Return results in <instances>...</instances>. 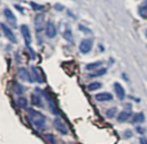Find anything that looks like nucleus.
<instances>
[{
	"mask_svg": "<svg viewBox=\"0 0 147 144\" xmlns=\"http://www.w3.org/2000/svg\"><path fill=\"white\" fill-rule=\"evenodd\" d=\"M28 119L30 120V122L37 127L38 129H42L45 128V117L39 112L35 111L32 109H28Z\"/></svg>",
	"mask_w": 147,
	"mask_h": 144,
	"instance_id": "1",
	"label": "nucleus"
},
{
	"mask_svg": "<svg viewBox=\"0 0 147 144\" xmlns=\"http://www.w3.org/2000/svg\"><path fill=\"white\" fill-rule=\"evenodd\" d=\"M53 125H55V129L59 132H61V134H67V132H69L67 125H65V124L61 121V119H59V118H55V119L53 120Z\"/></svg>",
	"mask_w": 147,
	"mask_h": 144,
	"instance_id": "2",
	"label": "nucleus"
},
{
	"mask_svg": "<svg viewBox=\"0 0 147 144\" xmlns=\"http://www.w3.org/2000/svg\"><path fill=\"white\" fill-rule=\"evenodd\" d=\"M20 30L23 35V39H24L25 45H26V47H29V45L31 43V34H30V30H29L28 26H27V25H21Z\"/></svg>",
	"mask_w": 147,
	"mask_h": 144,
	"instance_id": "3",
	"label": "nucleus"
},
{
	"mask_svg": "<svg viewBox=\"0 0 147 144\" xmlns=\"http://www.w3.org/2000/svg\"><path fill=\"white\" fill-rule=\"evenodd\" d=\"M92 47H93V43L90 39H83V41H81V45H80L81 53H88L89 51L92 49Z\"/></svg>",
	"mask_w": 147,
	"mask_h": 144,
	"instance_id": "4",
	"label": "nucleus"
},
{
	"mask_svg": "<svg viewBox=\"0 0 147 144\" xmlns=\"http://www.w3.org/2000/svg\"><path fill=\"white\" fill-rule=\"evenodd\" d=\"M1 28H2V30H3V32H4L5 37L8 39V41H10L11 43H16V37H15L14 33L11 31L10 28H8V27H7L6 25L4 24V23H1Z\"/></svg>",
	"mask_w": 147,
	"mask_h": 144,
	"instance_id": "5",
	"label": "nucleus"
},
{
	"mask_svg": "<svg viewBox=\"0 0 147 144\" xmlns=\"http://www.w3.org/2000/svg\"><path fill=\"white\" fill-rule=\"evenodd\" d=\"M34 25L35 29L37 31H41L45 26V15L43 14H37L34 19Z\"/></svg>",
	"mask_w": 147,
	"mask_h": 144,
	"instance_id": "6",
	"label": "nucleus"
},
{
	"mask_svg": "<svg viewBox=\"0 0 147 144\" xmlns=\"http://www.w3.org/2000/svg\"><path fill=\"white\" fill-rule=\"evenodd\" d=\"M4 15H5V17H6L8 23L11 25V26H12V27L16 26V18H15L14 14H13L12 11H11L10 9L5 8L4 9Z\"/></svg>",
	"mask_w": 147,
	"mask_h": 144,
	"instance_id": "7",
	"label": "nucleus"
},
{
	"mask_svg": "<svg viewBox=\"0 0 147 144\" xmlns=\"http://www.w3.org/2000/svg\"><path fill=\"white\" fill-rule=\"evenodd\" d=\"M45 32H47V37H49V39H53L57 35V28L53 22L47 23V27H45Z\"/></svg>",
	"mask_w": 147,
	"mask_h": 144,
	"instance_id": "8",
	"label": "nucleus"
},
{
	"mask_svg": "<svg viewBox=\"0 0 147 144\" xmlns=\"http://www.w3.org/2000/svg\"><path fill=\"white\" fill-rule=\"evenodd\" d=\"M31 73L33 75V80H35L38 83H43L45 80H43L42 74H41L40 70L37 69L36 67H31Z\"/></svg>",
	"mask_w": 147,
	"mask_h": 144,
	"instance_id": "9",
	"label": "nucleus"
},
{
	"mask_svg": "<svg viewBox=\"0 0 147 144\" xmlns=\"http://www.w3.org/2000/svg\"><path fill=\"white\" fill-rule=\"evenodd\" d=\"M114 90L115 93H116L117 97L119 98V100H123L125 98V90L122 86L119 83H115L114 84Z\"/></svg>",
	"mask_w": 147,
	"mask_h": 144,
	"instance_id": "10",
	"label": "nucleus"
},
{
	"mask_svg": "<svg viewBox=\"0 0 147 144\" xmlns=\"http://www.w3.org/2000/svg\"><path fill=\"white\" fill-rule=\"evenodd\" d=\"M43 95H45V97L47 98V103H49V109H51V111L53 112V114L57 115V114H59V111H57V105L55 104V102H53V99H51V98L49 97V95H47V93L43 92Z\"/></svg>",
	"mask_w": 147,
	"mask_h": 144,
	"instance_id": "11",
	"label": "nucleus"
},
{
	"mask_svg": "<svg viewBox=\"0 0 147 144\" xmlns=\"http://www.w3.org/2000/svg\"><path fill=\"white\" fill-rule=\"evenodd\" d=\"M96 100L99 102H104V101H111L113 99V96L109 93H100L96 95Z\"/></svg>",
	"mask_w": 147,
	"mask_h": 144,
	"instance_id": "12",
	"label": "nucleus"
},
{
	"mask_svg": "<svg viewBox=\"0 0 147 144\" xmlns=\"http://www.w3.org/2000/svg\"><path fill=\"white\" fill-rule=\"evenodd\" d=\"M18 76L22 81H29V75L27 73V70L24 69V68H20L18 70Z\"/></svg>",
	"mask_w": 147,
	"mask_h": 144,
	"instance_id": "13",
	"label": "nucleus"
},
{
	"mask_svg": "<svg viewBox=\"0 0 147 144\" xmlns=\"http://www.w3.org/2000/svg\"><path fill=\"white\" fill-rule=\"evenodd\" d=\"M139 14L143 18H146L147 17V0H145L144 2L139 6Z\"/></svg>",
	"mask_w": 147,
	"mask_h": 144,
	"instance_id": "14",
	"label": "nucleus"
},
{
	"mask_svg": "<svg viewBox=\"0 0 147 144\" xmlns=\"http://www.w3.org/2000/svg\"><path fill=\"white\" fill-rule=\"evenodd\" d=\"M130 115H131L130 112L123 111V112H121V113L119 114V116H118V118H117V120H118L119 122H125L126 120H128V119H129Z\"/></svg>",
	"mask_w": 147,
	"mask_h": 144,
	"instance_id": "15",
	"label": "nucleus"
},
{
	"mask_svg": "<svg viewBox=\"0 0 147 144\" xmlns=\"http://www.w3.org/2000/svg\"><path fill=\"white\" fill-rule=\"evenodd\" d=\"M16 105L18 106L19 108H21V109H24V108H26V106H27V100L22 97L18 98L16 101Z\"/></svg>",
	"mask_w": 147,
	"mask_h": 144,
	"instance_id": "16",
	"label": "nucleus"
},
{
	"mask_svg": "<svg viewBox=\"0 0 147 144\" xmlns=\"http://www.w3.org/2000/svg\"><path fill=\"white\" fill-rule=\"evenodd\" d=\"M144 120H145L144 115H143L142 113H139V114H136V115L133 117L132 122L133 123H142V122H144Z\"/></svg>",
	"mask_w": 147,
	"mask_h": 144,
	"instance_id": "17",
	"label": "nucleus"
},
{
	"mask_svg": "<svg viewBox=\"0 0 147 144\" xmlns=\"http://www.w3.org/2000/svg\"><path fill=\"white\" fill-rule=\"evenodd\" d=\"M101 87H102L101 83H98V82H94V83L90 84V85L88 86V90H90V91H95V90L100 89Z\"/></svg>",
	"mask_w": 147,
	"mask_h": 144,
	"instance_id": "18",
	"label": "nucleus"
},
{
	"mask_svg": "<svg viewBox=\"0 0 147 144\" xmlns=\"http://www.w3.org/2000/svg\"><path fill=\"white\" fill-rule=\"evenodd\" d=\"M101 65H102V62H97V63L89 64V65L86 66V69L87 70H93V69H96V68H99Z\"/></svg>",
	"mask_w": 147,
	"mask_h": 144,
	"instance_id": "19",
	"label": "nucleus"
},
{
	"mask_svg": "<svg viewBox=\"0 0 147 144\" xmlns=\"http://www.w3.org/2000/svg\"><path fill=\"white\" fill-rule=\"evenodd\" d=\"M63 37H65V39H67V41H73V34H71V29L67 28V31H65V32H63Z\"/></svg>",
	"mask_w": 147,
	"mask_h": 144,
	"instance_id": "20",
	"label": "nucleus"
},
{
	"mask_svg": "<svg viewBox=\"0 0 147 144\" xmlns=\"http://www.w3.org/2000/svg\"><path fill=\"white\" fill-rule=\"evenodd\" d=\"M31 100H32V104H34V105H36V106L42 105V104H41L40 99H39V97H37L36 95H31Z\"/></svg>",
	"mask_w": 147,
	"mask_h": 144,
	"instance_id": "21",
	"label": "nucleus"
},
{
	"mask_svg": "<svg viewBox=\"0 0 147 144\" xmlns=\"http://www.w3.org/2000/svg\"><path fill=\"white\" fill-rule=\"evenodd\" d=\"M107 73V70L106 69H102L100 70V71H98L97 73L95 74H92V75H90L91 78H94V77H99V76H102V75H105V74Z\"/></svg>",
	"mask_w": 147,
	"mask_h": 144,
	"instance_id": "22",
	"label": "nucleus"
},
{
	"mask_svg": "<svg viewBox=\"0 0 147 144\" xmlns=\"http://www.w3.org/2000/svg\"><path fill=\"white\" fill-rule=\"evenodd\" d=\"M23 91H24V89H23L22 86L20 84H16V86H15V93L18 94V95H21L23 93Z\"/></svg>",
	"mask_w": 147,
	"mask_h": 144,
	"instance_id": "23",
	"label": "nucleus"
},
{
	"mask_svg": "<svg viewBox=\"0 0 147 144\" xmlns=\"http://www.w3.org/2000/svg\"><path fill=\"white\" fill-rule=\"evenodd\" d=\"M115 113H116V108H110V109L107 111V116H108L109 118H112L113 116L115 115Z\"/></svg>",
	"mask_w": 147,
	"mask_h": 144,
	"instance_id": "24",
	"label": "nucleus"
},
{
	"mask_svg": "<svg viewBox=\"0 0 147 144\" xmlns=\"http://www.w3.org/2000/svg\"><path fill=\"white\" fill-rule=\"evenodd\" d=\"M45 137L49 139V141L51 142V143H55V138H53V135H45Z\"/></svg>",
	"mask_w": 147,
	"mask_h": 144,
	"instance_id": "25",
	"label": "nucleus"
},
{
	"mask_svg": "<svg viewBox=\"0 0 147 144\" xmlns=\"http://www.w3.org/2000/svg\"><path fill=\"white\" fill-rule=\"evenodd\" d=\"M30 4H31V6L33 7V9H35V10H36V9H41V8H42V7L39 6V5H36L34 2H31Z\"/></svg>",
	"mask_w": 147,
	"mask_h": 144,
	"instance_id": "26",
	"label": "nucleus"
},
{
	"mask_svg": "<svg viewBox=\"0 0 147 144\" xmlns=\"http://www.w3.org/2000/svg\"><path fill=\"white\" fill-rule=\"evenodd\" d=\"M140 142H141V143H146L147 144V139H146V138H141Z\"/></svg>",
	"mask_w": 147,
	"mask_h": 144,
	"instance_id": "27",
	"label": "nucleus"
},
{
	"mask_svg": "<svg viewBox=\"0 0 147 144\" xmlns=\"http://www.w3.org/2000/svg\"><path fill=\"white\" fill-rule=\"evenodd\" d=\"M137 130H138V131H139V133H141V134H142V133H144V129H142V128H137Z\"/></svg>",
	"mask_w": 147,
	"mask_h": 144,
	"instance_id": "28",
	"label": "nucleus"
},
{
	"mask_svg": "<svg viewBox=\"0 0 147 144\" xmlns=\"http://www.w3.org/2000/svg\"><path fill=\"white\" fill-rule=\"evenodd\" d=\"M55 7V8H57V9H63V6H61V5H59V4H57Z\"/></svg>",
	"mask_w": 147,
	"mask_h": 144,
	"instance_id": "29",
	"label": "nucleus"
},
{
	"mask_svg": "<svg viewBox=\"0 0 147 144\" xmlns=\"http://www.w3.org/2000/svg\"><path fill=\"white\" fill-rule=\"evenodd\" d=\"M146 37H147V29H146Z\"/></svg>",
	"mask_w": 147,
	"mask_h": 144,
	"instance_id": "30",
	"label": "nucleus"
}]
</instances>
